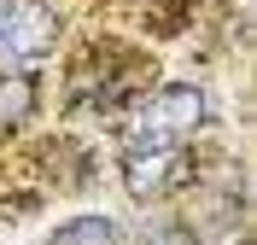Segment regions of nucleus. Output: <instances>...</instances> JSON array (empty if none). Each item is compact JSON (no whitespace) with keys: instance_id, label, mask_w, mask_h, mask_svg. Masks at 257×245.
Masks as SVG:
<instances>
[{"instance_id":"f257e3e1","label":"nucleus","mask_w":257,"mask_h":245,"mask_svg":"<svg viewBox=\"0 0 257 245\" xmlns=\"http://www.w3.org/2000/svg\"><path fill=\"white\" fill-rule=\"evenodd\" d=\"M210 123V99L187 82H170V88H152V94L128 111L123 123V140L128 152H146V146H181L193 129Z\"/></svg>"},{"instance_id":"f03ea898","label":"nucleus","mask_w":257,"mask_h":245,"mask_svg":"<svg viewBox=\"0 0 257 245\" xmlns=\"http://www.w3.org/2000/svg\"><path fill=\"white\" fill-rule=\"evenodd\" d=\"M53 41H59V18H53L47 0H6L0 6V59L30 65Z\"/></svg>"},{"instance_id":"7ed1b4c3","label":"nucleus","mask_w":257,"mask_h":245,"mask_svg":"<svg viewBox=\"0 0 257 245\" xmlns=\"http://www.w3.org/2000/svg\"><path fill=\"white\" fill-rule=\"evenodd\" d=\"M193 169H199L193 152H181V146H146V152H128L123 187L135 198H164V193H176V187H187Z\"/></svg>"},{"instance_id":"20e7f679","label":"nucleus","mask_w":257,"mask_h":245,"mask_svg":"<svg viewBox=\"0 0 257 245\" xmlns=\"http://www.w3.org/2000/svg\"><path fill=\"white\" fill-rule=\"evenodd\" d=\"M30 111H35V76L6 70L0 76V134H12L18 123H30Z\"/></svg>"},{"instance_id":"39448f33","label":"nucleus","mask_w":257,"mask_h":245,"mask_svg":"<svg viewBox=\"0 0 257 245\" xmlns=\"http://www.w3.org/2000/svg\"><path fill=\"white\" fill-rule=\"evenodd\" d=\"M47 245H123V233H117V222H105V216H70Z\"/></svg>"},{"instance_id":"423d86ee","label":"nucleus","mask_w":257,"mask_h":245,"mask_svg":"<svg viewBox=\"0 0 257 245\" xmlns=\"http://www.w3.org/2000/svg\"><path fill=\"white\" fill-rule=\"evenodd\" d=\"M146 245H199V239H193V228H181L176 216H152L146 222Z\"/></svg>"},{"instance_id":"0eeeda50","label":"nucleus","mask_w":257,"mask_h":245,"mask_svg":"<svg viewBox=\"0 0 257 245\" xmlns=\"http://www.w3.org/2000/svg\"><path fill=\"white\" fill-rule=\"evenodd\" d=\"M0 6H6V0H0Z\"/></svg>"}]
</instances>
